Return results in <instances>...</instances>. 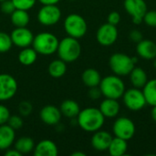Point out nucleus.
Segmentation results:
<instances>
[{
	"label": "nucleus",
	"mask_w": 156,
	"mask_h": 156,
	"mask_svg": "<svg viewBox=\"0 0 156 156\" xmlns=\"http://www.w3.org/2000/svg\"><path fill=\"white\" fill-rule=\"evenodd\" d=\"M78 125L85 132L95 133L101 130L105 122V117L100 109L89 107L80 110L77 116Z\"/></svg>",
	"instance_id": "obj_1"
},
{
	"label": "nucleus",
	"mask_w": 156,
	"mask_h": 156,
	"mask_svg": "<svg viewBox=\"0 0 156 156\" xmlns=\"http://www.w3.org/2000/svg\"><path fill=\"white\" fill-rule=\"evenodd\" d=\"M57 53L58 58L66 63H72L76 61L81 54L80 43L78 38L68 36L59 41Z\"/></svg>",
	"instance_id": "obj_2"
},
{
	"label": "nucleus",
	"mask_w": 156,
	"mask_h": 156,
	"mask_svg": "<svg viewBox=\"0 0 156 156\" xmlns=\"http://www.w3.org/2000/svg\"><path fill=\"white\" fill-rule=\"evenodd\" d=\"M99 88L105 98L119 100L125 91V84L120 76L109 75L101 79Z\"/></svg>",
	"instance_id": "obj_3"
},
{
	"label": "nucleus",
	"mask_w": 156,
	"mask_h": 156,
	"mask_svg": "<svg viewBox=\"0 0 156 156\" xmlns=\"http://www.w3.org/2000/svg\"><path fill=\"white\" fill-rule=\"evenodd\" d=\"M137 63V58L130 57L124 53H114L109 59V65L113 74L124 77L131 73Z\"/></svg>",
	"instance_id": "obj_4"
},
{
	"label": "nucleus",
	"mask_w": 156,
	"mask_h": 156,
	"mask_svg": "<svg viewBox=\"0 0 156 156\" xmlns=\"http://www.w3.org/2000/svg\"><path fill=\"white\" fill-rule=\"evenodd\" d=\"M58 43L59 41L54 34L49 32H41L37 36H34L32 47L37 54L50 56L57 52Z\"/></svg>",
	"instance_id": "obj_5"
},
{
	"label": "nucleus",
	"mask_w": 156,
	"mask_h": 156,
	"mask_svg": "<svg viewBox=\"0 0 156 156\" xmlns=\"http://www.w3.org/2000/svg\"><path fill=\"white\" fill-rule=\"evenodd\" d=\"M64 29L68 36L81 38L88 30V25L84 17L79 14H69L64 20Z\"/></svg>",
	"instance_id": "obj_6"
},
{
	"label": "nucleus",
	"mask_w": 156,
	"mask_h": 156,
	"mask_svg": "<svg viewBox=\"0 0 156 156\" xmlns=\"http://www.w3.org/2000/svg\"><path fill=\"white\" fill-rule=\"evenodd\" d=\"M122 101L125 107L133 112L141 111L147 104L143 90L134 87L129 90H125L122 95Z\"/></svg>",
	"instance_id": "obj_7"
},
{
	"label": "nucleus",
	"mask_w": 156,
	"mask_h": 156,
	"mask_svg": "<svg viewBox=\"0 0 156 156\" xmlns=\"http://www.w3.org/2000/svg\"><path fill=\"white\" fill-rule=\"evenodd\" d=\"M112 132L114 136L129 141L134 136L136 127L133 120H131L130 118L120 117L115 120L112 125Z\"/></svg>",
	"instance_id": "obj_8"
},
{
	"label": "nucleus",
	"mask_w": 156,
	"mask_h": 156,
	"mask_svg": "<svg viewBox=\"0 0 156 156\" xmlns=\"http://www.w3.org/2000/svg\"><path fill=\"white\" fill-rule=\"evenodd\" d=\"M61 10L57 5H43L38 10L37 20L45 27L56 25L61 18Z\"/></svg>",
	"instance_id": "obj_9"
},
{
	"label": "nucleus",
	"mask_w": 156,
	"mask_h": 156,
	"mask_svg": "<svg viewBox=\"0 0 156 156\" xmlns=\"http://www.w3.org/2000/svg\"><path fill=\"white\" fill-rule=\"evenodd\" d=\"M123 6L132 16L133 24L140 25L144 21V16L147 12V5L144 0H124Z\"/></svg>",
	"instance_id": "obj_10"
},
{
	"label": "nucleus",
	"mask_w": 156,
	"mask_h": 156,
	"mask_svg": "<svg viewBox=\"0 0 156 156\" xmlns=\"http://www.w3.org/2000/svg\"><path fill=\"white\" fill-rule=\"evenodd\" d=\"M18 85L16 80L10 74H0V101L11 100L17 92Z\"/></svg>",
	"instance_id": "obj_11"
},
{
	"label": "nucleus",
	"mask_w": 156,
	"mask_h": 156,
	"mask_svg": "<svg viewBox=\"0 0 156 156\" xmlns=\"http://www.w3.org/2000/svg\"><path fill=\"white\" fill-rule=\"evenodd\" d=\"M96 38L99 44L104 47L113 45L118 38V29L116 26L110 23L101 25L96 33Z\"/></svg>",
	"instance_id": "obj_12"
},
{
	"label": "nucleus",
	"mask_w": 156,
	"mask_h": 156,
	"mask_svg": "<svg viewBox=\"0 0 156 156\" xmlns=\"http://www.w3.org/2000/svg\"><path fill=\"white\" fill-rule=\"evenodd\" d=\"M13 45L19 48L30 47L32 45L34 35L30 29L25 27H15L10 34Z\"/></svg>",
	"instance_id": "obj_13"
},
{
	"label": "nucleus",
	"mask_w": 156,
	"mask_h": 156,
	"mask_svg": "<svg viewBox=\"0 0 156 156\" xmlns=\"http://www.w3.org/2000/svg\"><path fill=\"white\" fill-rule=\"evenodd\" d=\"M40 120L47 125H57L59 123L62 113L55 105H46L39 112Z\"/></svg>",
	"instance_id": "obj_14"
},
{
	"label": "nucleus",
	"mask_w": 156,
	"mask_h": 156,
	"mask_svg": "<svg viewBox=\"0 0 156 156\" xmlns=\"http://www.w3.org/2000/svg\"><path fill=\"white\" fill-rule=\"evenodd\" d=\"M112 138V135L109 132L99 130L93 133L90 140V144L94 150L99 152H104L108 150Z\"/></svg>",
	"instance_id": "obj_15"
},
{
	"label": "nucleus",
	"mask_w": 156,
	"mask_h": 156,
	"mask_svg": "<svg viewBox=\"0 0 156 156\" xmlns=\"http://www.w3.org/2000/svg\"><path fill=\"white\" fill-rule=\"evenodd\" d=\"M33 154L35 156H57L58 154V149L53 141L44 139L35 145Z\"/></svg>",
	"instance_id": "obj_16"
},
{
	"label": "nucleus",
	"mask_w": 156,
	"mask_h": 156,
	"mask_svg": "<svg viewBox=\"0 0 156 156\" xmlns=\"http://www.w3.org/2000/svg\"><path fill=\"white\" fill-rule=\"evenodd\" d=\"M16 139V131L12 129L7 123L0 125V151L9 149Z\"/></svg>",
	"instance_id": "obj_17"
},
{
	"label": "nucleus",
	"mask_w": 156,
	"mask_h": 156,
	"mask_svg": "<svg viewBox=\"0 0 156 156\" xmlns=\"http://www.w3.org/2000/svg\"><path fill=\"white\" fill-rule=\"evenodd\" d=\"M137 54L144 59H154L156 58V44L150 39H143L137 43Z\"/></svg>",
	"instance_id": "obj_18"
},
{
	"label": "nucleus",
	"mask_w": 156,
	"mask_h": 156,
	"mask_svg": "<svg viewBox=\"0 0 156 156\" xmlns=\"http://www.w3.org/2000/svg\"><path fill=\"white\" fill-rule=\"evenodd\" d=\"M99 109L105 118H114L119 114L121 111V105L118 100L105 98L101 102Z\"/></svg>",
	"instance_id": "obj_19"
},
{
	"label": "nucleus",
	"mask_w": 156,
	"mask_h": 156,
	"mask_svg": "<svg viewBox=\"0 0 156 156\" xmlns=\"http://www.w3.org/2000/svg\"><path fill=\"white\" fill-rule=\"evenodd\" d=\"M129 75H130V81L134 88L143 89L146 84V82L148 81L147 73L141 67H134Z\"/></svg>",
	"instance_id": "obj_20"
},
{
	"label": "nucleus",
	"mask_w": 156,
	"mask_h": 156,
	"mask_svg": "<svg viewBox=\"0 0 156 156\" xmlns=\"http://www.w3.org/2000/svg\"><path fill=\"white\" fill-rule=\"evenodd\" d=\"M81 80H82V82L84 83V85L87 86L88 88L97 87L101 83V76L97 69L90 68V69H85L82 72Z\"/></svg>",
	"instance_id": "obj_21"
},
{
	"label": "nucleus",
	"mask_w": 156,
	"mask_h": 156,
	"mask_svg": "<svg viewBox=\"0 0 156 156\" xmlns=\"http://www.w3.org/2000/svg\"><path fill=\"white\" fill-rule=\"evenodd\" d=\"M59 110H60L63 116L69 118V119L77 118L78 114L80 112V108L79 103L73 100L63 101L62 103L60 104Z\"/></svg>",
	"instance_id": "obj_22"
},
{
	"label": "nucleus",
	"mask_w": 156,
	"mask_h": 156,
	"mask_svg": "<svg viewBox=\"0 0 156 156\" xmlns=\"http://www.w3.org/2000/svg\"><path fill=\"white\" fill-rule=\"evenodd\" d=\"M128 141L119 138V137H114L112 138L110 146L108 148V152L112 156H122L124 155L128 150Z\"/></svg>",
	"instance_id": "obj_23"
},
{
	"label": "nucleus",
	"mask_w": 156,
	"mask_h": 156,
	"mask_svg": "<svg viewBox=\"0 0 156 156\" xmlns=\"http://www.w3.org/2000/svg\"><path fill=\"white\" fill-rule=\"evenodd\" d=\"M10 20L15 27H25L29 24L30 16L26 10L15 9V11L10 15Z\"/></svg>",
	"instance_id": "obj_24"
},
{
	"label": "nucleus",
	"mask_w": 156,
	"mask_h": 156,
	"mask_svg": "<svg viewBox=\"0 0 156 156\" xmlns=\"http://www.w3.org/2000/svg\"><path fill=\"white\" fill-rule=\"evenodd\" d=\"M48 72L52 78L59 79L67 72V63L60 58L54 59L49 63L48 67Z\"/></svg>",
	"instance_id": "obj_25"
},
{
	"label": "nucleus",
	"mask_w": 156,
	"mask_h": 156,
	"mask_svg": "<svg viewBox=\"0 0 156 156\" xmlns=\"http://www.w3.org/2000/svg\"><path fill=\"white\" fill-rule=\"evenodd\" d=\"M37 58V52L32 48H24L18 53V61L24 66L33 65Z\"/></svg>",
	"instance_id": "obj_26"
},
{
	"label": "nucleus",
	"mask_w": 156,
	"mask_h": 156,
	"mask_svg": "<svg viewBox=\"0 0 156 156\" xmlns=\"http://www.w3.org/2000/svg\"><path fill=\"white\" fill-rule=\"evenodd\" d=\"M146 102L150 106H156V79L150 80L143 88Z\"/></svg>",
	"instance_id": "obj_27"
},
{
	"label": "nucleus",
	"mask_w": 156,
	"mask_h": 156,
	"mask_svg": "<svg viewBox=\"0 0 156 156\" xmlns=\"http://www.w3.org/2000/svg\"><path fill=\"white\" fill-rule=\"evenodd\" d=\"M35 142L32 138L24 136L19 138L15 143V149H16L22 154H27L33 152L35 148Z\"/></svg>",
	"instance_id": "obj_28"
},
{
	"label": "nucleus",
	"mask_w": 156,
	"mask_h": 156,
	"mask_svg": "<svg viewBox=\"0 0 156 156\" xmlns=\"http://www.w3.org/2000/svg\"><path fill=\"white\" fill-rule=\"evenodd\" d=\"M13 42L10 35L4 31H0V53H5L11 49Z\"/></svg>",
	"instance_id": "obj_29"
},
{
	"label": "nucleus",
	"mask_w": 156,
	"mask_h": 156,
	"mask_svg": "<svg viewBox=\"0 0 156 156\" xmlns=\"http://www.w3.org/2000/svg\"><path fill=\"white\" fill-rule=\"evenodd\" d=\"M12 2L15 5L16 9L28 11L36 5L37 0H12Z\"/></svg>",
	"instance_id": "obj_30"
},
{
	"label": "nucleus",
	"mask_w": 156,
	"mask_h": 156,
	"mask_svg": "<svg viewBox=\"0 0 156 156\" xmlns=\"http://www.w3.org/2000/svg\"><path fill=\"white\" fill-rule=\"evenodd\" d=\"M33 111V105L27 101H23L18 104V112L21 116L27 117L31 114Z\"/></svg>",
	"instance_id": "obj_31"
},
{
	"label": "nucleus",
	"mask_w": 156,
	"mask_h": 156,
	"mask_svg": "<svg viewBox=\"0 0 156 156\" xmlns=\"http://www.w3.org/2000/svg\"><path fill=\"white\" fill-rule=\"evenodd\" d=\"M7 124L12 129L16 131V130H19L20 128H22L24 122H23L21 115H10V117L7 121Z\"/></svg>",
	"instance_id": "obj_32"
},
{
	"label": "nucleus",
	"mask_w": 156,
	"mask_h": 156,
	"mask_svg": "<svg viewBox=\"0 0 156 156\" xmlns=\"http://www.w3.org/2000/svg\"><path fill=\"white\" fill-rule=\"evenodd\" d=\"M144 22L151 27H156V11L150 10L147 11L144 16Z\"/></svg>",
	"instance_id": "obj_33"
},
{
	"label": "nucleus",
	"mask_w": 156,
	"mask_h": 156,
	"mask_svg": "<svg viewBox=\"0 0 156 156\" xmlns=\"http://www.w3.org/2000/svg\"><path fill=\"white\" fill-rule=\"evenodd\" d=\"M0 8H1V11L6 15H11L16 9L15 5L13 4L12 0H5L3 2H1Z\"/></svg>",
	"instance_id": "obj_34"
},
{
	"label": "nucleus",
	"mask_w": 156,
	"mask_h": 156,
	"mask_svg": "<svg viewBox=\"0 0 156 156\" xmlns=\"http://www.w3.org/2000/svg\"><path fill=\"white\" fill-rule=\"evenodd\" d=\"M10 115L11 114H10L9 109L5 105L0 104V125L7 123V121H8Z\"/></svg>",
	"instance_id": "obj_35"
},
{
	"label": "nucleus",
	"mask_w": 156,
	"mask_h": 156,
	"mask_svg": "<svg viewBox=\"0 0 156 156\" xmlns=\"http://www.w3.org/2000/svg\"><path fill=\"white\" fill-rule=\"evenodd\" d=\"M107 19H108V23L113 26H117L121 22V15L117 11H112L109 14Z\"/></svg>",
	"instance_id": "obj_36"
},
{
	"label": "nucleus",
	"mask_w": 156,
	"mask_h": 156,
	"mask_svg": "<svg viewBox=\"0 0 156 156\" xmlns=\"http://www.w3.org/2000/svg\"><path fill=\"white\" fill-rule=\"evenodd\" d=\"M129 37H130L131 41H133L134 43H139L141 40L144 39V36L139 29H133L129 34Z\"/></svg>",
	"instance_id": "obj_37"
},
{
	"label": "nucleus",
	"mask_w": 156,
	"mask_h": 156,
	"mask_svg": "<svg viewBox=\"0 0 156 156\" xmlns=\"http://www.w3.org/2000/svg\"><path fill=\"white\" fill-rule=\"evenodd\" d=\"M88 95H89V97H90L91 100H94V101L100 99V98L102 96L101 91L99 86L90 88V90H89V92H88Z\"/></svg>",
	"instance_id": "obj_38"
},
{
	"label": "nucleus",
	"mask_w": 156,
	"mask_h": 156,
	"mask_svg": "<svg viewBox=\"0 0 156 156\" xmlns=\"http://www.w3.org/2000/svg\"><path fill=\"white\" fill-rule=\"evenodd\" d=\"M5 156H21L22 154L19 153L16 149H7L5 150Z\"/></svg>",
	"instance_id": "obj_39"
},
{
	"label": "nucleus",
	"mask_w": 156,
	"mask_h": 156,
	"mask_svg": "<svg viewBox=\"0 0 156 156\" xmlns=\"http://www.w3.org/2000/svg\"><path fill=\"white\" fill-rule=\"evenodd\" d=\"M41 5H57L60 0H37Z\"/></svg>",
	"instance_id": "obj_40"
},
{
	"label": "nucleus",
	"mask_w": 156,
	"mask_h": 156,
	"mask_svg": "<svg viewBox=\"0 0 156 156\" xmlns=\"http://www.w3.org/2000/svg\"><path fill=\"white\" fill-rule=\"evenodd\" d=\"M151 116H152V119L156 122V106H153V109L151 112Z\"/></svg>",
	"instance_id": "obj_41"
},
{
	"label": "nucleus",
	"mask_w": 156,
	"mask_h": 156,
	"mask_svg": "<svg viewBox=\"0 0 156 156\" xmlns=\"http://www.w3.org/2000/svg\"><path fill=\"white\" fill-rule=\"evenodd\" d=\"M71 156H86V154L82 153V152H75V153H72Z\"/></svg>",
	"instance_id": "obj_42"
},
{
	"label": "nucleus",
	"mask_w": 156,
	"mask_h": 156,
	"mask_svg": "<svg viewBox=\"0 0 156 156\" xmlns=\"http://www.w3.org/2000/svg\"><path fill=\"white\" fill-rule=\"evenodd\" d=\"M154 67L156 69V58H154Z\"/></svg>",
	"instance_id": "obj_43"
},
{
	"label": "nucleus",
	"mask_w": 156,
	"mask_h": 156,
	"mask_svg": "<svg viewBox=\"0 0 156 156\" xmlns=\"http://www.w3.org/2000/svg\"><path fill=\"white\" fill-rule=\"evenodd\" d=\"M3 1H5V0H0V3H1V2H3Z\"/></svg>",
	"instance_id": "obj_44"
}]
</instances>
